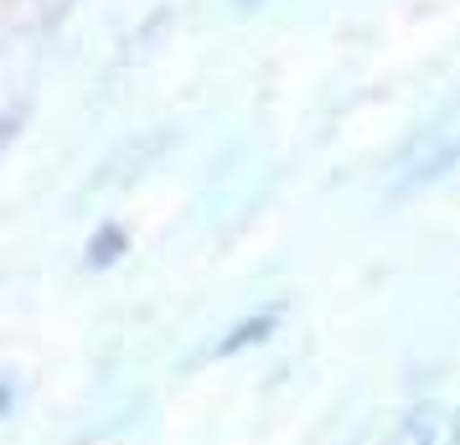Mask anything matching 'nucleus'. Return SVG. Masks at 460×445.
<instances>
[{
	"label": "nucleus",
	"instance_id": "obj_1",
	"mask_svg": "<svg viewBox=\"0 0 460 445\" xmlns=\"http://www.w3.org/2000/svg\"><path fill=\"white\" fill-rule=\"evenodd\" d=\"M450 435H456V445H460V414H456V430H450Z\"/></svg>",
	"mask_w": 460,
	"mask_h": 445
}]
</instances>
